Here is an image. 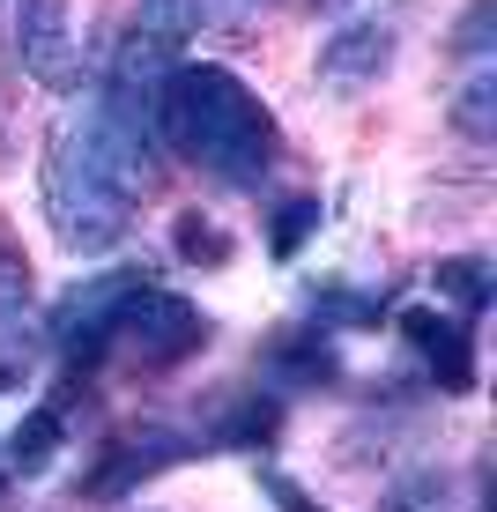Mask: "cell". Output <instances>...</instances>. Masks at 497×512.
<instances>
[{"mask_svg":"<svg viewBox=\"0 0 497 512\" xmlns=\"http://www.w3.org/2000/svg\"><path fill=\"white\" fill-rule=\"evenodd\" d=\"M268 431H275V401L268 394H238V416H230L216 438H223V446H260Z\"/></svg>","mask_w":497,"mask_h":512,"instance_id":"16","label":"cell"},{"mask_svg":"<svg viewBox=\"0 0 497 512\" xmlns=\"http://www.w3.org/2000/svg\"><path fill=\"white\" fill-rule=\"evenodd\" d=\"M483 38H490V0H475V15H468V23H460V52H483Z\"/></svg>","mask_w":497,"mask_h":512,"instance_id":"19","label":"cell"},{"mask_svg":"<svg viewBox=\"0 0 497 512\" xmlns=\"http://www.w3.org/2000/svg\"><path fill=\"white\" fill-rule=\"evenodd\" d=\"M312 231H319V193H290V201L275 208V231H268V253H282V260H290V253H297V245H305Z\"/></svg>","mask_w":497,"mask_h":512,"instance_id":"15","label":"cell"},{"mask_svg":"<svg viewBox=\"0 0 497 512\" xmlns=\"http://www.w3.org/2000/svg\"><path fill=\"white\" fill-rule=\"evenodd\" d=\"M186 453H193V438L164 431V423H149V431H127V438H112V446L97 453L104 468H90V498H127V490L141 483V475H156V468L186 461Z\"/></svg>","mask_w":497,"mask_h":512,"instance_id":"6","label":"cell"},{"mask_svg":"<svg viewBox=\"0 0 497 512\" xmlns=\"http://www.w3.org/2000/svg\"><path fill=\"white\" fill-rule=\"evenodd\" d=\"M268 364L290 386H327L334 372H342V349H334V334L319 327V334H275L268 342Z\"/></svg>","mask_w":497,"mask_h":512,"instance_id":"10","label":"cell"},{"mask_svg":"<svg viewBox=\"0 0 497 512\" xmlns=\"http://www.w3.org/2000/svg\"><path fill=\"white\" fill-rule=\"evenodd\" d=\"M201 23H208V0H141L134 23H127V38H141V45H156V52H171V60H179V45H186Z\"/></svg>","mask_w":497,"mask_h":512,"instance_id":"11","label":"cell"},{"mask_svg":"<svg viewBox=\"0 0 497 512\" xmlns=\"http://www.w3.org/2000/svg\"><path fill=\"white\" fill-rule=\"evenodd\" d=\"M453 127L468 134V141H497V67L483 60L468 82H460V97H453Z\"/></svg>","mask_w":497,"mask_h":512,"instance_id":"13","label":"cell"},{"mask_svg":"<svg viewBox=\"0 0 497 512\" xmlns=\"http://www.w3.org/2000/svg\"><path fill=\"white\" fill-rule=\"evenodd\" d=\"M208 342V320L201 305L179 290H164L149 268H104L90 282L60 297L52 312V349L75 364H134V372H164V364L193 357Z\"/></svg>","mask_w":497,"mask_h":512,"instance_id":"2","label":"cell"},{"mask_svg":"<svg viewBox=\"0 0 497 512\" xmlns=\"http://www.w3.org/2000/svg\"><path fill=\"white\" fill-rule=\"evenodd\" d=\"M156 141L171 156H186V164H201L208 179L245 186V193L268 179L282 156L275 112L260 104V90H245L216 60H179L164 75V90H156Z\"/></svg>","mask_w":497,"mask_h":512,"instance_id":"3","label":"cell"},{"mask_svg":"<svg viewBox=\"0 0 497 512\" xmlns=\"http://www.w3.org/2000/svg\"><path fill=\"white\" fill-rule=\"evenodd\" d=\"M179 260H208V268L230 260V238L201 216V208H186V216H179Z\"/></svg>","mask_w":497,"mask_h":512,"instance_id":"17","label":"cell"},{"mask_svg":"<svg viewBox=\"0 0 497 512\" xmlns=\"http://www.w3.org/2000/svg\"><path fill=\"white\" fill-rule=\"evenodd\" d=\"M260 490L275 498V512H327L319 498H305V490H297V483H290L282 468H268V461H260Z\"/></svg>","mask_w":497,"mask_h":512,"instance_id":"18","label":"cell"},{"mask_svg":"<svg viewBox=\"0 0 497 512\" xmlns=\"http://www.w3.org/2000/svg\"><path fill=\"white\" fill-rule=\"evenodd\" d=\"M67 431H75V386H60L52 401H38V409L15 423L8 453H0V475H8V483H38V475L67 453Z\"/></svg>","mask_w":497,"mask_h":512,"instance_id":"8","label":"cell"},{"mask_svg":"<svg viewBox=\"0 0 497 512\" xmlns=\"http://www.w3.org/2000/svg\"><path fill=\"white\" fill-rule=\"evenodd\" d=\"M319 8H349V0H319Z\"/></svg>","mask_w":497,"mask_h":512,"instance_id":"20","label":"cell"},{"mask_svg":"<svg viewBox=\"0 0 497 512\" xmlns=\"http://www.w3.org/2000/svg\"><path fill=\"white\" fill-rule=\"evenodd\" d=\"M490 275H497V268H490L483 253H453V260H438V268H431L438 297H446V305H460L468 320H475V312L490 305Z\"/></svg>","mask_w":497,"mask_h":512,"instance_id":"12","label":"cell"},{"mask_svg":"<svg viewBox=\"0 0 497 512\" xmlns=\"http://www.w3.org/2000/svg\"><path fill=\"white\" fill-rule=\"evenodd\" d=\"M379 512H460V490H453V475L416 468V475H401V483L379 498Z\"/></svg>","mask_w":497,"mask_h":512,"instance_id":"14","label":"cell"},{"mask_svg":"<svg viewBox=\"0 0 497 512\" xmlns=\"http://www.w3.org/2000/svg\"><path fill=\"white\" fill-rule=\"evenodd\" d=\"M156 193V149H141L97 112L67 104L45 134V216L67 253H112Z\"/></svg>","mask_w":497,"mask_h":512,"instance_id":"1","label":"cell"},{"mask_svg":"<svg viewBox=\"0 0 497 512\" xmlns=\"http://www.w3.org/2000/svg\"><path fill=\"white\" fill-rule=\"evenodd\" d=\"M394 327H401V342L438 372V386H446V394H468V386H475V342H468V320H446V312H431V305H408Z\"/></svg>","mask_w":497,"mask_h":512,"instance_id":"7","label":"cell"},{"mask_svg":"<svg viewBox=\"0 0 497 512\" xmlns=\"http://www.w3.org/2000/svg\"><path fill=\"white\" fill-rule=\"evenodd\" d=\"M15 60H23L30 82L75 97L82 45H75V15H67V0H15Z\"/></svg>","mask_w":497,"mask_h":512,"instance_id":"4","label":"cell"},{"mask_svg":"<svg viewBox=\"0 0 497 512\" xmlns=\"http://www.w3.org/2000/svg\"><path fill=\"white\" fill-rule=\"evenodd\" d=\"M386 67H394V23H386V15H364V23L334 30V38L319 45V82H327V90H364Z\"/></svg>","mask_w":497,"mask_h":512,"instance_id":"9","label":"cell"},{"mask_svg":"<svg viewBox=\"0 0 497 512\" xmlns=\"http://www.w3.org/2000/svg\"><path fill=\"white\" fill-rule=\"evenodd\" d=\"M38 372V327H30V260L0 238V394Z\"/></svg>","mask_w":497,"mask_h":512,"instance_id":"5","label":"cell"}]
</instances>
